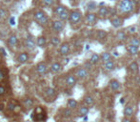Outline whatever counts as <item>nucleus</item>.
Instances as JSON below:
<instances>
[{
	"instance_id": "nucleus-1",
	"label": "nucleus",
	"mask_w": 140,
	"mask_h": 122,
	"mask_svg": "<svg viewBox=\"0 0 140 122\" xmlns=\"http://www.w3.org/2000/svg\"><path fill=\"white\" fill-rule=\"evenodd\" d=\"M31 117L34 121H44L47 119V113L42 106H37L34 108Z\"/></svg>"
},
{
	"instance_id": "nucleus-2",
	"label": "nucleus",
	"mask_w": 140,
	"mask_h": 122,
	"mask_svg": "<svg viewBox=\"0 0 140 122\" xmlns=\"http://www.w3.org/2000/svg\"><path fill=\"white\" fill-rule=\"evenodd\" d=\"M119 10L122 13H130L133 10V4L132 0H122L119 4Z\"/></svg>"
},
{
	"instance_id": "nucleus-3",
	"label": "nucleus",
	"mask_w": 140,
	"mask_h": 122,
	"mask_svg": "<svg viewBox=\"0 0 140 122\" xmlns=\"http://www.w3.org/2000/svg\"><path fill=\"white\" fill-rule=\"evenodd\" d=\"M81 17H82L81 12L78 10H74L71 11V13H70L69 20L71 24H76V23H78L79 21L81 20Z\"/></svg>"
},
{
	"instance_id": "nucleus-4",
	"label": "nucleus",
	"mask_w": 140,
	"mask_h": 122,
	"mask_svg": "<svg viewBox=\"0 0 140 122\" xmlns=\"http://www.w3.org/2000/svg\"><path fill=\"white\" fill-rule=\"evenodd\" d=\"M76 82H77V78L75 77V75L74 74H68L66 76V78H65V83L68 87L70 88H72L76 85Z\"/></svg>"
},
{
	"instance_id": "nucleus-5",
	"label": "nucleus",
	"mask_w": 140,
	"mask_h": 122,
	"mask_svg": "<svg viewBox=\"0 0 140 122\" xmlns=\"http://www.w3.org/2000/svg\"><path fill=\"white\" fill-rule=\"evenodd\" d=\"M36 72H37V74H41V75H44L48 72V66H47V64L45 62H43V61L37 63V65H36Z\"/></svg>"
},
{
	"instance_id": "nucleus-6",
	"label": "nucleus",
	"mask_w": 140,
	"mask_h": 122,
	"mask_svg": "<svg viewBox=\"0 0 140 122\" xmlns=\"http://www.w3.org/2000/svg\"><path fill=\"white\" fill-rule=\"evenodd\" d=\"M51 28L56 33H60L64 29V23L60 20H54L51 22Z\"/></svg>"
},
{
	"instance_id": "nucleus-7",
	"label": "nucleus",
	"mask_w": 140,
	"mask_h": 122,
	"mask_svg": "<svg viewBox=\"0 0 140 122\" xmlns=\"http://www.w3.org/2000/svg\"><path fill=\"white\" fill-rule=\"evenodd\" d=\"M59 53L61 54V55L63 56H66L69 54L70 53V45L69 43H67V42H64V43H62L61 45H60V47H59V50H58Z\"/></svg>"
},
{
	"instance_id": "nucleus-8",
	"label": "nucleus",
	"mask_w": 140,
	"mask_h": 122,
	"mask_svg": "<svg viewBox=\"0 0 140 122\" xmlns=\"http://www.w3.org/2000/svg\"><path fill=\"white\" fill-rule=\"evenodd\" d=\"M62 71V65L59 62H54L50 67V72L51 74H58Z\"/></svg>"
},
{
	"instance_id": "nucleus-9",
	"label": "nucleus",
	"mask_w": 140,
	"mask_h": 122,
	"mask_svg": "<svg viewBox=\"0 0 140 122\" xmlns=\"http://www.w3.org/2000/svg\"><path fill=\"white\" fill-rule=\"evenodd\" d=\"M88 70H86L85 68H80L76 71V74H75V77L79 79H85L86 77H88Z\"/></svg>"
},
{
	"instance_id": "nucleus-10",
	"label": "nucleus",
	"mask_w": 140,
	"mask_h": 122,
	"mask_svg": "<svg viewBox=\"0 0 140 122\" xmlns=\"http://www.w3.org/2000/svg\"><path fill=\"white\" fill-rule=\"evenodd\" d=\"M25 46L29 50H33L36 47V42L33 37H28L25 40Z\"/></svg>"
},
{
	"instance_id": "nucleus-11",
	"label": "nucleus",
	"mask_w": 140,
	"mask_h": 122,
	"mask_svg": "<svg viewBox=\"0 0 140 122\" xmlns=\"http://www.w3.org/2000/svg\"><path fill=\"white\" fill-rule=\"evenodd\" d=\"M17 60H18V62L21 63V64L26 63V62L29 60V53H26V52L20 53H19V55H18V57H17Z\"/></svg>"
},
{
	"instance_id": "nucleus-12",
	"label": "nucleus",
	"mask_w": 140,
	"mask_h": 122,
	"mask_svg": "<svg viewBox=\"0 0 140 122\" xmlns=\"http://www.w3.org/2000/svg\"><path fill=\"white\" fill-rule=\"evenodd\" d=\"M89 112H90L89 107L81 106L78 109V115H79V117H85V116H87V115H88V114H89Z\"/></svg>"
},
{
	"instance_id": "nucleus-13",
	"label": "nucleus",
	"mask_w": 140,
	"mask_h": 122,
	"mask_svg": "<svg viewBox=\"0 0 140 122\" xmlns=\"http://www.w3.org/2000/svg\"><path fill=\"white\" fill-rule=\"evenodd\" d=\"M77 106H78V102L74 98H70L69 100H68V102H67V108L71 110V111L74 109H76Z\"/></svg>"
},
{
	"instance_id": "nucleus-14",
	"label": "nucleus",
	"mask_w": 140,
	"mask_h": 122,
	"mask_svg": "<svg viewBox=\"0 0 140 122\" xmlns=\"http://www.w3.org/2000/svg\"><path fill=\"white\" fill-rule=\"evenodd\" d=\"M110 87H111V89L113 90V91H117V90L120 89V87H121V84L118 80L116 79H112L110 81Z\"/></svg>"
},
{
	"instance_id": "nucleus-15",
	"label": "nucleus",
	"mask_w": 140,
	"mask_h": 122,
	"mask_svg": "<svg viewBox=\"0 0 140 122\" xmlns=\"http://www.w3.org/2000/svg\"><path fill=\"white\" fill-rule=\"evenodd\" d=\"M45 15H46V13H45L44 11L39 10V11H36L35 13H34V14H33V18H34V20H35L36 22H38V21L40 20V19H42Z\"/></svg>"
},
{
	"instance_id": "nucleus-16",
	"label": "nucleus",
	"mask_w": 140,
	"mask_h": 122,
	"mask_svg": "<svg viewBox=\"0 0 140 122\" xmlns=\"http://www.w3.org/2000/svg\"><path fill=\"white\" fill-rule=\"evenodd\" d=\"M84 103L87 107H91L94 105V98L92 95H86L84 97Z\"/></svg>"
},
{
	"instance_id": "nucleus-17",
	"label": "nucleus",
	"mask_w": 140,
	"mask_h": 122,
	"mask_svg": "<svg viewBox=\"0 0 140 122\" xmlns=\"http://www.w3.org/2000/svg\"><path fill=\"white\" fill-rule=\"evenodd\" d=\"M35 42H36V46H38V47H40V48H44V47L46 46L47 40L44 36H38Z\"/></svg>"
},
{
	"instance_id": "nucleus-18",
	"label": "nucleus",
	"mask_w": 140,
	"mask_h": 122,
	"mask_svg": "<svg viewBox=\"0 0 140 122\" xmlns=\"http://www.w3.org/2000/svg\"><path fill=\"white\" fill-rule=\"evenodd\" d=\"M17 42H18V38H17V36H16L15 34H12L11 36H9L8 44L10 46L13 47V46H15L16 44H17Z\"/></svg>"
},
{
	"instance_id": "nucleus-19",
	"label": "nucleus",
	"mask_w": 140,
	"mask_h": 122,
	"mask_svg": "<svg viewBox=\"0 0 140 122\" xmlns=\"http://www.w3.org/2000/svg\"><path fill=\"white\" fill-rule=\"evenodd\" d=\"M124 115L125 117H128V118H130L131 116H132V114H133V109H132L131 106H127L125 107L124 109Z\"/></svg>"
},
{
	"instance_id": "nucleus-20",
	"label": "nucleus",
	"mask_w": 140,
	"mask_h": 122,
	"mask_svg": "<svg viewBox=\"0 0 140 122\" xmlns=\"http://www.w3.org/2000/svg\"><path fill=\"white\" fill-rule=\"evenodd\" d=\"M111 23H112V25L115 28H119L120 26L123 25L122 19H120V18H118V17H115V18H113V19H112Z\"/></svg>"
},
{
	"instance_id": "nucleus-21",
	"label": "nucleus",
	"mask_w": 140,
	"mask_h": 122,
	"mask_svg": "<svg viewBox=\"0 0 140 122\" xmlns=\"http://www.w3.org/2000/svg\"><path fill=\"white\" fill-rule=\"evenodd\" d=\"M86 19L90 24H94L97 19L96 14H94V13H89L88 14L86 15Z\"/></svg>"
},
{
	"instance_id": "nucleus-22",
	"label": "nucleus",
	"mask_w": 140,
	"mask_h": 122,
	"mask_svg": "<svg viewBox=\"0 0 140 122\" xmlns=\"http://www.w3.org/2000/svg\"><path fill=\"white\" fill-rule=\"evenodd\" d=\"M128 51H129V53H131V54H132V55H136V54H138L139 53V48L138 47H135V46H128Z\"/></svg>"
},
{
	"instance_id": "nucleus-23",
	"label": "nucleus",
	"mask_w": 140,
	"mask_h": 122,
	"mask_svg": "<svg viewBox=\"0 0 140 122\" xmlns=\"http://www.w3.org/2000/svg\"><path fill=\"white\" fill-rule=\"evenodd\" d=\"M45 94H46V96H48V97H54L56 94V92L54 88L48 87V88H46V90H45Z\"/></svg>"
},
{
	"instance_id": "nucleus-24",
	"label": "nucleus",
	"mask_w": 140,
	"mask_h": 122,
	"mask_svg": "<svg viewBox=\"0 0 140 122\" xmlns=\"http://www.w3.org/2000/svg\"><path fill=\"white\" fill-rule=\"evenodd\" d=\"M65 11H67V8L65 7V6H63V5H58V6H56V7L54 8V13H55V14L59 15V14H61L62 13H64Z\"/></svg>"
},
{
	"instance_id": "nucleus-25",
	"label": "nucleus",
	"mask_w": 140,
	"mask_h": 122,
	"mask_svg": "<svg viewBox=\"0 0 140 122\" xmlns=\"http://www.w3.org/2000/svg\"><path fill=\"white\" fill-rule=\"evenodd\" d=\"M99 61H100V55L99 54H97V53H94V54L91 56V58H90V63L92 64V65L97 64Z\"/></svg>"
},
{
	"instance_id": "nucleus-26",
	"label": "nucleus",
	"mask_w": 140,
	"mask_h": 122,
	"mask_svg": "<svg viewBox=\"0 0 140 122\" xmlns=\"http://www.w3.org/2000/svg\"><path fill=\"white\" fill-rule=\"evenodd\" d=\"M100 60H102L103 62H105V63H106L107 61L112 60V55H111L109 53H107V52H104V53H103L101 55H100Z\"/></svg>"
},
{
	"instance_id": "nucleus-27",
	"label": "nucleus",
	"mask_w": 140,
	"mask_h": 122,
	"mask_svg": "<svg viewBox=\"0 0 140 122\" xmlns=\"http://www.w3.org/2000/svg\"><path fill=\"white\" fill-rule=\"evenodd\" d=\"M105 68H106V70H107V71H113V70L115 69V62H113L112 60L107 61V62L105 63Z\"/></svg>"
},
{
	"instance_id": "nucleus-28",
	"label": "nucleus",
	"mask_w": 140,
	"mask_h": 122,
	"mask_svg": "<svg viewBox=\"0 0 140 122\" xmlns=\"http://www.w3.org/2000/svg\"><path fill=\"white\" fill-rule=\"evenodd\" d=\"M69 15H70V13L68 12V11H65L64 13H62L61 14L58 15L59 17V20L60 21H66V20H69Z\"/></svg>"
},
{
	"instance_id": "nucleus-29",
	"label": "nucleus",
	"mask_w": 140,
	"mask_h": 122,
	"mask_svg": "<svg viewBox=\"0 0 140 122\" xmlns=\"http://www.w3.org/2000/svg\"><path fill=\"white\" fill-rule=\"evenodd\" d=\"M16 108H17V105H16L15 102H13V101L8 102V104H7V109H8L9 111H11V112H14V111L16 110Z\"/></svg>"
},
{
	"instance_id": "nucleus-30",
	"label": "nucleus",
	"mask_w": 140,
	"mask_h": 122,
	"mask_svg": "<svg viewBox=\"0 0 140 122\" xmlns=\"http://www.w3.org/2000/svg\"><path fill=\"white\" fill-rule=\"evenodd\" d=\"M130 45L135 46V47H140V39L138 37H132L130 40Z\"/></svg>"
},
{
	"instance_id": "nucleus-31",
	"label": "nucleus",
	"mask_w": 140,
	"mask_h": 122,
	"mask_svg": "<svg viewBox=\"0 0 140 122\" xmlns=\"http://www.w3.org/2000/svg\"><path fill=\"white\" fill-rule=\"evenodd\" d=\"M24 106L26 107V108H32V107L33 106V98H26L24 99Z\"/></svg>"
},
{
	"instance_id": "nucleus-32",
	"label": "nucleus",
	"mask_w": 140,
	"mask_h": 122,
	"mask_svg": "<svg viewBox=\"0 0 140 122\" xmlns=\"http://www.w3.org/2000/svg\"><path fill=\"white\" fill-rule=\"evenodd\" d=\"M129 69H130L132 72H133V73H137V72L139 71V67H138V64L136 63V62L131 63L130 66H129Z\"/></svg>"
},
{
	"instance_id": "nucleus-33",
	"label": "nucleus",
	"mask_w": 140,
	"mask_h": 122,
	"mask_svg": "<svg viewBox=\"0 0 140 122\" xmlns=\"http://www.w3.org/2000/svg\"><path fill=\"white\" fill-rule=\"evenodd\" d=\"M62 113H63V116L66 117V118H69V117H71V115H72V111L70 110V109H68V108L63 109Z\"/></svg>"
},
{
	"instance_id": "nucleus-34",
	"label": "nucleus",
	"mask_w": 140,
	"mask_h": 122,
	"mask_svg": "<svg viewBox=\"0 0 140 122\" xmlns=\"http://www.w3.org/2000/svg\"><path fill=\"white\" fill-rule=\"evenodd\" d=\"M100 16H106L109 13V9L107 7H101L99 9V12H98Z\"/></svg>"
},
{
	"instance_id": "nucleus-35",
	"label": "nucleus",
	"mask_w": 140,
	"mask_h": 122,
	"mask_svg": "<svg viewBox=\"0 0 140 122\" xmlns=\"http://www.w3.org/2000/svg\"><path fill=\"white\" fill-rule=\"evenodd\" d=\"M51 44L53 46H58L59 44H60V38L58 37V36H53V37L51 38Z\"/></svg>"
},
{
	"instance_id": "nucleus-36",
	"label": "nucleus",
	"mask_w": 140,
	"mask_h": 122,
	"mask_svg": "<svg viewBox=\"0 0 140 122\" xmlns=\"http://www.w3.org/2000/svg\"><path fill=\"white\" fill-rule=\"evenodd\" d=\"M48 22H49V16L46 14L43 18H42V19H40L37 23H38V25H40V26H45V25L48 24Z\"/></svg>"
},
{
	"instance_id": "nucleus-37",
	"label": "nucleus",
	"mask_w": 140,
	"mask_h": 122,
	"mask_svg": "<svg viewBox=\"0 0 140 122\" xmlns=\"http://www.w3.org/2000/svg\"><path fill=\"white\" fill-rule=\"evenodd\" d=\"M106 36H107V33L105 30H97V37L99 38V39H104Z\"/></svg>"
},
{
	"instance_id": "nucleus-38",
	"label": "nucleus",
	"mask_w": 140,
	"mask_h": 122,
	"mask_svg": "<svg viewBox=\"0 0 140 122\" xmlns=\"http://www.w3.org/2000/svg\"><path fill=\"white\" fill-rule=\"evenodd\" d=\"M117 38H118L120 41H124V40H126L127 36H126V33L121 30V32H118V33H117Z\"/></svg>"
},
{
	"instance_id": "nucleus-39",
	"label": "nucleus",
	"mask_w": 140,
	"mask_h": 122,
	"mask_svg": "<svg viewBox=\"0 0 140 122\" xmlns=\"http://www.w3.org/2000/svg\"><path fill=\"white\" fill-rule=\"evenodd\" d=\"M87 9L89 11H92V10H94V9H96V3L92 2V1L89 2L88 3V5H87Z\"/></svg>"
},
{
	"instance_id": "nucleus-40",
	"label": "nucleus",
	"mask_w": 140,
	"mask_h": 122,
	"mask_svg": "<svg viewBox=\"0 0 140 122\" xmlns=\"http://www.w3.org/2000/svg\"><path fill=\"white\" fill-rule=\"evenodd\" d=\"M7 94V89L5 88V86H3L0 84V96H3Z\"/></svg>"
},
{
	"instance_id": "nucleus-41",
	"label": "nucleus",
	"mask_w": 140,
	"mask_h": 122,
	"mask_svg": "<svg viewBox=\"0 0 140 122\" xmlns=\"http://www.w3.org/2000/svg\"><path fill=\"white\" fill-rule=\"evenodd\" d=\"M42 1H43L44 5L47 6V7H50V6H51L54 4L55 0H42Z\"/></svg>"
},
{
	"instance_id": "nucleus-42",
	"label": "nucleus",
	"mask_w": 140,
	"mask_h": 122,
	"mask_svg": "<svg viewBox=\"0 0 140 122\" xmlns=\"http://www.w3.org/2000/svg\"><path fill=\"white\" fill-rule=\"evenodd\" d=\"M7 16V12L5 9L0 8V18H5Z\"/></svg>"
},
{
	"instance_id": "nucleus-43",
	"label": "nucleus",
	"mask_w": 140,
	"mask_h": 122,
	"mask_svg": "<svg viewBox=\"0 0 140 122\" xmlns=\"http://www.w3.org/2000/svg\"><path fill=\"white\" fill-rule=\"evenodd\" d=\"M9 23H10L11 26L15 25V17H14V16H11V17L9 18Z\"/></svg>"
},
{
	"instance_id": "nucleus-44",
	"label": "nucleus",
	"mask_w": 140,
	"mask_h": 122,
	"mask_svg": "<svg viewBox=\"0 0 140 122\" xmlns=\"http://www.w3.org/2000/svg\"><path fill=\"white\" fill-rule=\"evenodd\" d=\"M6 77V74L4 73L2 69H0V81H3Z\"/></svg>"
},
{
	"instance_id": "nucleus-45",
	"label": "nucleus",
	"mask_w": 140,
	"mask_h": 122,
	"mask_svg": "<svg viewBox=\"0 0 140 122\" xmlns=\"http://www.w3.org/2000/svg\"><path fill=\"white\" fill-rule=\"evenodd\" d=\"M128 30H129L131 33H135V30H136V27H135V26H130V27L128 28Z\"/></svg>"
},
{
	"instance_id": "nucleus-46",
	"label": "nucleus",
	"mask_w": 140,
	"mask_h": 122,
	"mask_svg": "<svg viewBox=\"0 0 140 122\" xmlns=\"http://www.w3.org/2000/svg\"><path fill=\"white\" fill-rule=\"evenodd\" d=\"M92 65L90 63V61H88V62H86V63H85V67H84V68L86 69V70H88V69L92 68Z\"/></svg>"
},
{
	"instance_id": "nucleus-47",
	"label": "nucleus",
	"mask_w": 140,
	"mask_h": 122,
	"mask_svg": "<svg viewBox=\"0 0 140 122\" xmlns=\"http://www.w3.org/2000/svg\"><path fill=\"white\" fill-rule=\"evenodd\" d=\"M122 122H132V120L130 118H128V117H124L122 119Z\"/></svg>"
},
{
	"instance_id": "nucleus-48",
	"label": "nucleus",
	"mask_w": 140,
	"mask_h": 122,
	"mask_svg": "<svg viewBox=\"0 0 140 122\" xmlns=\"http://www.w3.org/2000/svg\"><path fill=\"white\" fill-rule=\"evenodd\" d=\"M113 56H115V57H117V56H119V53H117V52H113Z\"/></svg>"
},
{
	"instance_id": "nucleus-49",
	"label": "nucleus",
	"mask_w": 140,
	"mask_h": 122,
	"mask_svg": "<svg viewBox=\"0 0 140 122\" xmlns=\"http://www.w3.org/2000/svg\"><path fill=\"white\" fill-rule=\"evenodd\" d=\"M69 61H70L69 58H66L65 60H64V63H65V64H68V63H69Z\"/></svg>"
},
{
	"instance_id": "nucleus-50",
	"label": "nucleus",
	"mask_w": 140,
	"mask_h": 122,
	"mask_svg": "<svg viewBox=\"0 0 140 122\" xmlns=\"http://www.w3.org/2000/svg\"><path fill=\"white\" fill-rule=\"evenodd\" d=\"M111 13H112V14H115V9L111 10Z\"/></svg>"
}]
</instances>
